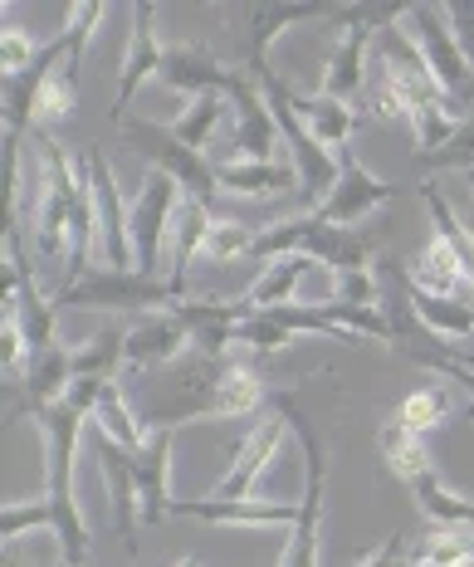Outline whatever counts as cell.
<instances>
[{
	"mask_svg": "<svg viewBox=\"0 0 474 567\" xmlns=\"http://www.w3.org/2000/svg\"><path fill=\"white\" fill-rule=\"evenodd\" d=\"M89 421H93V411L69 396L34 411V425H40V435H44V504H50V514H54L59 563H69V567L89 563V524H84V514H79V489H74V451H79V441H84Z\"/></svg>",
	"mask_w": 474,
	"mask_h": 567,
	"instance_id": "1",
	"label": "cell"
},
{
	"mask_svg": "<svg viewBox=\"0 0 474 567\" xmlns=\"http://www.w3.org/2000/svg\"><path fill=\"white\" fill-rule=\"evenodd\" d=\"M289 255H303L313 259V265L333 269V275H358V269H372V240L352 226H328V220H318L313 210L308 216H293V220H279V226L259 230L255 235V250L250 259H289Z\"/></svg>",
	"mask_w": 474,
	"mask_h": 567,
	"instance_id": "2",
	"label": "cell"
},
{
	"mask_svg": "<svg viewBox=\"0 0 474 567\" xmlns=\"http://www.w3.org/2000/svg\"><path fill=\"white\" fill-rule=\"evenodd\" d=\"M269 406L289 421V431L299 435V451H303V499H299V524L289 528V543H284V558L279 567H318V538H323V494H328V451H323V435L318 425L299 411V401L289 392H275Z\"/></svg>",
	"mask_w": 474,
	"mask_h": 567,
	"instance_id": "3",
	"label": "cell"
},
{
	"mask_svg": "<svg viewBox=\"0 0 474 567\" xmlns=\"http://www.w3.org/2000/svg\"><path fill=\"white\" fill-rule=\"evenodd\" d=\"M40 147V200H34V245H40L44 265H69V216H74V196L84 182V167L69 162L50 142V133H34Z\"/></svg>",
	"mask_w": 474,
	"mask_h": 567,
	"instance_id": "4",
	"label": "cell"
},
{
	"mask_svg": "<svg viewBox=\"0 0 474 567\" xmlns=\"http://www.w3.org/2000/svg\"><path fill=\"white\" fill-rule=\"evenodd\" d=\"M59 309H103V313H162L176 303L172 284L167 279H152L142 275V269H89L79 284H69V289L54 293Z\"/></svg>",
	"mask_w": 474,
	"mask_h": 567,
	"instance_id": "5",
	"label": "cell"
},
{
	"mask_svg": "<svg viewBox=\"0 0 474 567\" xmlns=\"http://www.w3.org/2000/svg\"><path fill=\"white\" fill-rule=\"evenodd\" d=\"M123 137L137 157H147L157 172H167L176 186H182L186 200H200V206L216 216V162H206V152L186 147L182 137L172 133V123H123Z\"/></svg>",
	"mask_w": 474,
	"mask_h": 567,
	"instance_id": "6",
	"label": "cell"
},
{
	"mask_svg": "<svg viewBox=\"0 0 474 567\" xmlns=\"http://www.w3.org/2000/svg\"><path fill=\"white\" fill-rule=\"evenodd\" d=\"M235 25H240V59H245V74H259L269 69V50L284 30L308 25V20H328L333 25L338 6L328 0H255V6H230Z\"/></svg>",
	"mask_w": 474,
	"mask_h": 567,
	"instance_id": "7",
	"label": "cell"
},
{
	"mask_svg": "<svg viewBox=\"0 0 474 567\" xmlns=\"http://www.w3.org/2000/svg\"><path fill=\"white\" fill-rule=\"evenodd\" d=\"M182 206V186L172 182L167 172L152 167L147 182H142L137 200L127 206V226H133V259L142 275L162 279V245H167V230H172V210Z\"/></svg>",
	"mask_w": 474,
	"mask_h": 567,
	"instance_id": "8",
	"label": "cell"
},
{
	"mask_svg": "<svg viewBox=\"0 0 474 567\" xmlns=\"http://www.w3.org/2000/svg\"><path fill=\"white\" fill-rule=\"evenodd\" d=\"M406 34L421 44V54H425V64H431L441 93L445 99H455V93L470 84L474 69H470L465 50L455 44V30H450V20H445V6H411L406 10Z\"/></svg>",
	"mask_w": 474,
	"mask_h": 567,
	"instance_id": "9",
	"label": "cell"
},
{
	"mask_svg": "<svg viewBox=\"0 0 474 567\" xmlns=\"http://www.w3.org/2000/svg\"><path fill=\"white\" fill-rule=\"evenodd\" d=\"M396 192H401V186H391V182H382V176H372L358 162V152H352V147H338V186H333V196H328L323 206L313 210V216L328 220V226L352 230L367 216V210L396 200Z\"/></svg>",
	"mask_w": 474,
	"mask_h": 567,
	"instance_id": "10",
	"label": "cell"
},
{
	"mask_svg": "<svg viewBox=\"0 0 474 567\" xmlns=\"http://www.w3.org/2000/svg\"><path fill=\"white\" fill-rule=\"evenodd\" d=\"M93 455H99L103 484H109V504H113V528L117 543H123L127 558H137V518H142V499H137V480H133V451L117 445L113 435H103L99 425L89 431Z\"/></svg>",
	"mask_w": 474,
	"mask_h": 567,
	"instance_id": "11",
	"label": "cell"
},
{
	"mask_svg": "<svg viewBox=\"0 0 474 567\" xmlns=\"http://www.w3.org/2000/svg\"><path fill=\"white\" fill-rule=\"evenodd\" d=\"M176 518H196V524H225V528H293L299 524V499H172Z\"/></svg>",
	"mask_w": 474,
	"mask_h": 567,
	"instance_id": "12",
	"label": "cell"
},
{
	"mask_svg": "<svg viewBox=\"0 0 474 567\" xmlns=\"http://www.w3.org/2000/svg\"><path fill=\"white\" fill-rule=\"evenodd\" d=\"M84 167H89V182H93V196H99V255L109 269H133V226H127V206H123V192L113 182V167L109 157L99 152H84Z\"/></svg>",
	"mask_w": 474,
	"mask_h": 567,
	"instance_id": "13",
	"label": "cell"
},
{
	"mask_svg": "<svg viewBox=\"0 0 474 567\" xmlns=\"http://www.w3.org/2000/svg\"><path fill=\"white\" fill-rule=\"evenodd\" d=\"M284 431H289V421H284L279 411H275V416H259V425L240 441V451H235L230 470L216 480V489H210V494H216V499H255V484L269 470V460L279 455Z\"/></svg>",
	"mask_w": 474,
	"mask_h": 567,
	"instance_id": "14",
	"label": "cell"
},
{
	"mask_svg": "<svg viewBox=\"0 0 474 567\" xmlns=\"http://www.w3.org/2000/svg\"><path fill=\"white\" fill-rule=\"evenodd\" d=\"M372 40H377V34L367 30V6H358V16L342 25V40L333 44V54H328L323 79H318V93H323V99L348 103L352 93L367 89V59H372Z\"/></svg>",
	"mask_w": 474,
	"mask_h": 567,
	"instance_id": "15",
	"label": "cell"
},
{
	"mask_svg": "<svg viewBox=\"0 0 474 567\" xmlns=\"http://www.w3.org/2000/svg\"><path fill=\"white\" fill-rule=\"evenodd\" d=\"M157 6H137L133 16V40H127V54H123V69H117V99H113V123H127V109H133L137 89L147 79H157L162 69V40H157Z\"/></svg>",
	"mask_w": 474,
	"mask_h": 567,
	"instance_id": "16",
	"label": "cell"
},
{
	"mask_svg": "<svg viewBox=\"0 0 474 567\" xmlns=\"http://www.w3.org/2000/svg\"><path fill=\"white\" fill-rule=\"evenodd\" d=\"M230 109H235V147H240V157L245 162H279L275 147H279L284 133H279L275 113H269L265 93H259V84L245 74V69L230 89Z\"/></svg>",
	"mask_w": 474,
	"mask_h": 567,
	"instance_id": "17",
	"label": "cell"
},
{
	"mask_svg": "<svg viewBox=\"0 0 474 567\" xmlns=\"http://www.w3.org/2000/svg\"><path fill=\"white\" fill-rule=\"evenodd\" d=\"M192 352V338H186L182 318L172 309L147 313L127 328V372H162L172 362H182Z\"/></svg>",
	"mask_w": 474,
	"mask_h": 567,
	"instance_id": "18",
	"label": "cell"
},
{
	"mask_svg": "<svg viewBox=\"0 0 474 567\" xmlns=\"http://www.w3.org/2000/svg\"><path fill=\"white\" fill-rule=\"evenodd\" d=\"M157 79L172 93H192V99H200V93H220V99H230L240 69L220 64V59L210 54V50H200V44H176V50L162 54Z\"/></svg>",
	"mask_w": 474,
	"mask_h": 567,
	"instance_id": "19",
	"label": "cell"
},
{
	"mask_svg": "<svg viewBox=\"0 0 474 567\" xmlns=\"http://www.w3.org/2000/svg\"><path fill=\"white\" fill-rule=\"evenodd\" d=\"M172 313L182 318L196 352H206V358H230L235 333H240V323L250 318V303H216V299L186 303L182 299V303H172Z\"/></svg>",
	"mask_w": 474,
	"mask_h": 567,
	"instance_id": "20",
	"label": "cell"
},
{
	"mask_svg": "<svg viewBox=\"0 0 474 567\" xmlns=\"http://www.w3.org/2000/svg\"><path fill=\"white\" fill-rule=\"evenodd\" d=\"M133 480L142 499V524H162L172 514V431H152V441L133 451Z\"/></svg>",
	"mask_w": 474,
	"mask_h": 567,
	"instance_id": "21",
	"label": "cell"
},
{
	"mask_svg": "<svg viewBox=\"0 0 474 567\" xmlns=\"http://www.w3.org/2000/svg\"><path fill=\"white\" fill-rule=\"evenodd\" d=\"M69 386H74V348L54 342V348L34 352V358L25 362V377H20V406L34 416L40 406L64 401Z\"/></svg>",
	"mask_w": 474,
	"mask_h": 567,
	"instance_id": "22",
	"label": "cell"
},
{
	"mask_svg": "<svg viewBox=\"0 0 474 567\" xmlns=\"http://www.w3.org/2000/svg\"><path fill=\"white\" fill-rule=\"evenodd\" d=\"M210 226H216V216H210L200 200L182 196V206H176V230H172V269H167V284H172L176 303H182V293H186V275H192V265L200 259V250H206Z\"/></svg>",
	"mask_w": 474,
	"mask_h": 567,
	"instance_id": "23",
	"label": "cell"
},
{
	"mask_svg": "<svg viewBox=\"0 0 474 567\" xmlns=\"http://www.w3.org/2000/svg\"><path fill=\"white\" fill-rule=\"evenodd\" d=\"M127 368V328H99L89 342L74 348V382H117Z\"/></svg>",
	"mask_w": 474,
	"mask_h": 567,
	"instance_id": "24",
	"label": "cell"
},
{
	"mask_svg": "<svg viewBox=\"0 0 474 567\" xmlns=\"http://www.w3.org/2000/svg\"><path fill=\"white\" fill-rule=\"evenodd\" d=\"M216 182L235 196H279L284 186H299V172L289 162H216Z\"/></svg>",
	"mask_w": 474,
	"mask_h": 567,
	"instance_id": "25",
	"label": "cell"
},
{
	"mask_svg": "<svg viewBox=\"0 0 474 567\" xmlns=\"http://www.w3.org/2000/svg\"><path fill=\"white\" fill-rule=\"evenodd\" d=\"M411 284H416L421 293H435V299H460V289L470 284V275H465V265H460L455 250H450L441 235H431L425 255L411 265Z\"/></svg>",
	"mask_w": 474,
	"mask_h": 567,
	"instance_id": "26",
	"label": "cell"
},
{
	"mask_svg": "<svg viewBox=\"0 0 474 567\" xmlns=\"http://www.w3.org/2000/svg\"><path fill=\"white\" fill-rule=\"evenodd\" d=\"M377 451H382V460L391 465V475L396 480H406V484H416L421 475H431V451H425V435L416 431H406L396 416H391L382 431H377Z\"/></svg>",
	"mask_w": 474,
	"mask_h": 567,
	"instance_id": "27",
	"label": "cell"
},
{
	"mask_svg": "<svg viewBox=\"0 0 474 567\" xmlns=\"http://www.w3.org/2000/svg\"><path fill=\"white\" fill-rule=\"evenodd\" d=\"M411 494H416L421 514L431 518L435 528H450V534H474V504H470V499H460V494H450L435 470L411 484Z\"/></svg>",
	"mask_w": 474,
	"mask_h": 567,
	"instance_id": "28",
	"label": "cell"
},
{
	"mask_svg": "<svg viewBox=\"0 0 474 567\" xmlns=\"http://www.w3.org/2000/svg\"><path fill=\"white\" fill-rule=\"evenodd\" d=\"M293 109H299L303 127L323 142L328 152L348 147L352 127H358V113H352L348 103H338V99H323V93H313V99H303V93H299V99H293Z\"/></svg>",
	"mask_w": 474,
	"mask_h": 567,
	"instance_id": "29",
	"label": "cell"
},
{
	"mask_svg": "<svg viewBox=\"0 0 474 567\" xmlns=\"http://www.w3.org/2000/svg\"><path fill=\"white\" fill-rule=\"evenodd\" d=\"M308 269H313V259H303V255L275 259V265L250 284L245 303H250V309H279V303H293V289L308 279Z\"/></svg>",
	"mask_w": 474,
	"mask_h": 567,
	"instance_id": "30",
	"label": "cell"
},
{
	"mask_svg": "<svg viewBox=\"0 0 474 567\" xmlns=\"http://www.w3.org/2000/svg\"><path fill=\"white\" fill-rule=\"evenodd\" d=\"M93 425H99L103 435H113L117 445H127V451H142V445L152 441L147 425H142V421H137V411L127 406V396H123V386H117V382L103 386L99 406H93Z\"/></svg>",
	"mask_w": 474,
	"mask_h": 567,
	"instance_id": "31",
	"label": "cell"
},
{
	"mask_svg": "<svg viewBox=\"0 0 474 567\" xmlns=\"http://www.w3.org/2000/svg\"><path fill=\"white\" fill-rule=\"evenodd\" d=\"M416 313L435 338H474V303L470 299H435V293L416 289Z\"/></svg>",
	"mask_w": 474,
	"mask_h": 567,
	"instance_id": "32",
	"label": "cell"
},
{
	"mask_svg": "<svg viewBox=\"0 0 474 567\" xmlns=\"http://www.w3.org/2000/svg\"><path fill=\"white\" fill-rule=\"evenodd\" d=\"M225 113H235V109H230V99H220V93H200V99H192V109H186V113L172 123V133L182 137L186 147L206 152V142L216 137V127H220V117H225Z\"/></svg>",
	"mask_w": 474,
	"mask_h": 567,
	"instance_id": "33",
	"label": "cell"
},
{
	"mask_svg": "<svg viewBox=\"0 0 474 567\" xmlns=\"http://www.w3.org/2000/svg\"><path fill=\"white\" fill-rule=\"evenodd\" d=\"M421 196H425V210H431V220H435V235H441L450 250H455V259L465 265V275H470V289H474V230L460 226L455 210L445 206V196L435 192V186H421Z\"/></svg>",
	"mask_w": 474,
	"mask_h": 567,
	"instance_id": "34",
	"label": "cell"
},
{
	"mask_svg": "<svg viewBox=\"0 0 474 567\" xmlns=\"http://www.w3.org/2000/svg\"><path fill=\"white\" fill-rule=\"evenodd\" d=\"M450 416V386H441V382H431V386H416L406 401L396 406V421L406 425V431H416V435H425V431H435Z\"/></svg>",
	"mask_w": 474,
	"mask_h": 567,
	"instance_id": "35",
	"label": "cell"
},
{
	"mask_svg": "<svg viewBox=\"0 0 474 567\" xmlns=\"http://www.w3.org/2000/svg\"><path fill=\"white\" fill-rule=\"evenodd\" d=\"M416 172H474V117L455 123V133L445 137V147L416 152Z\"/></svg>",
	"mask_w": 474,
	"mask_h": 567,
	"instance_id": "36",
	"label": "cell"
},
{
	"mask_svg": "<svg viewBox=\"0 0 474 567\" xmlns=\"http://www.w3.org/2000/svg\"><path fill=\"white\" fill-rule=\"evenodd\" d=\"M250 250H255V230L245 220H216L200 255L216 259V265H230V259H250Z\"/></svg>",
	"mask_w": 474,
	"mask_h": 567,
	"instance_id": "37",
	"label": "cell"
},
{
	"mask_svg": "<svg viewBox=\"0 0 474 567\" xmlns=\"http://www.w3.org/2000/svg\"><path fill=\"white\" fill-rule=\"evenodd\" d=\"M40 528H50V534H54V514H50V504H44V499H25V504L10 499L6 509H0V538H6V543L30 538V534H40Z\"/></svg>",
	"mask_w": 474,
	"mask_h": 567,
	"instance_id": "38",
	"label": "cell"
},
{
	"mask_svg": "<svg viewBox=\"0 0 474 567\" xmlns=\"http://www.w3.org/2000/svg\"><path fill=\"white\" fill-rule=\"evenodd\" d=\"M34 54L40 50H30V34L10 20V10H6V25H0V69H6V79H16V74H25V69L34 64Z\"/></svg>",
	"mask_w": 474,
	"mask_h": 567,
	"instance_id": "39",
	"label": "cell"
},
{
	"mask_svg": "<svg viewBox=\"0 0 474 567\" xmlns=\"http://www.w3.org/2000/svg\"><path fill=\"white\" fill-rule=\"evenodd\" d=\"M333 303H352V309H372L377 303V275L358 269V275H338V293Z\"/></svg>",
	"mask_w": 474,
	"mask_h": 567,
	"instance_id": "40",
	"label": "cell"
},
{
	"mask_svg": "<svg viewBox=\"0 0 474 567\" xmlns=\"http://www.w3.org/2000/svg\"><path fill=\"white\" fill-rule=\"evenodd\" d=\"M445 20H450V30H455V44L465 50L470 69H474V0H455V6H445Z\"/></svg>",
	"mask_w": 474,
	"mask_h": 567,
	"instance_id": "41",
	"label": "cell"
},
{
	"mask_svg": "<svg viewBox=\"0 0 474 567\" xmlns=\"http://www.w3.org/2000/svg\"><path fill=\"white\" fill-rule=\"evenodd\" d=\"M358 567H416V558L406 553V534H391L382 548H377L372 558H362Z\"/></svg>",
	"mask_w": 474,
	"mask_h": 567,
	"instance_id": "42",
	"label": "cell"
},
{
	"mask_svg": "<svg viewBox=\"0 0 474 567\" xmlns=\"http://www.w3.org/2000/svg\"><path fill=\"white\" fill-rule=\"evenodd\" d=\"M450 117H455V123H465V117H474V74H470V84L455 93V99H450Z\"/></svg>",
	"mask_w": 474,
	"mask_h": 567,
	"instance_id": "43",
	"label": "cell"
},
{
	"mask_svg": "<svg viewBox=\"0 0 474 567\" xmlns=\"http://www.w3.org/2000/svg\"><path fill=\"white\" fill-rule=\"evenodd\" d=\"M0 567H20V563H16V553H6V558H0Z\"/></svg>",
	"mask_w": 474,
	"mask_h": 567,
	"instance_id": "44",
	"label": "cell"
},
{
	"mask_svg": "<svg viewBox=\"0 0 474 567\" xmlns=\"http://www.w3.org/2000/svg\"><path fill=\"white\" fill-rule=\"evenodd\" d=\"M172 567H200V558H182V563H172Z\"/></svg>",
	"mask_w": 474,
	"mask_h": 567,
	"instance_id": "45",
	"label": "cell"
},
{
	"mask_svg": "<svg viewBox=\"0 0 474 567\" xmlns=\"http://www.w3.org/2000/svg\"><path fill=\"white\" fill-rule=\"evenodd\" d=\"M470 196H474V172H470Z\"/></svg>",
	"mask_w": 474,
	"mask_h": 567,
	"instance_id": "46",
	"label": "cell"
},
{
	"mask_svg": "<svg viewBox=\"0 0 474 567\" xmlns=\"http://www.w3.org/2000/svg\"><path fill=\"white\" fill-rule=\"evenodd\" d=\"M54 567H69V563H54Z\"/></svg>",
	"mask_w": 474,
	"mask_h": 567,
	"instance_id": "47",
	"label": "cell"
},
{
	"mask_svg": "<svg viewBox=\"0 0 474 567\" xmlns=\"http://www.w3.org/2000/svg\"><path fill=\"white\" fill-rule=\"evenodd\" d=\"M470 342H474V338H470Z\"/></svg>",
	"mask_w": 474,
	"mask_h": 567,
	"instance_id": "48",
	"label": "cell"
}]
</instances>
